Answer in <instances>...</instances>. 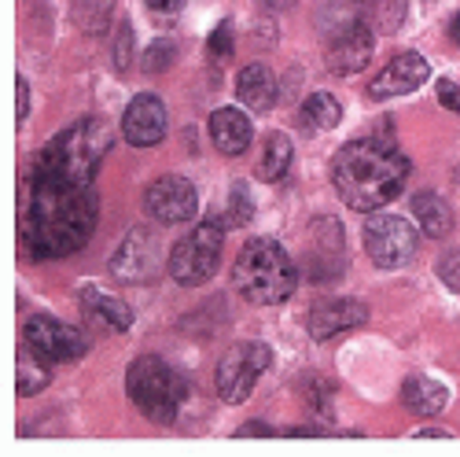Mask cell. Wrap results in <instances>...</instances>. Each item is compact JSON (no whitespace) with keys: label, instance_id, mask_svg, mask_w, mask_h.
<instances>
[{"label":"cell","instance_id":"35","mask_svg":"<svg viewBox=\"0 0 460 457\" xmlns=\"http://www.w3.org/2000/svg\"><path fill=\"white\" fill-rule=\"evenodd\" d=\"M416 439H449V432H442V428H420Z\"/></svg>","mask_w":460,"mask_h":457},{"label":"cell","instance_id":"8","mask_svg":"<svg viewBox=\"0 0 460 457\" xmlns=\"http://www.w3.org/2000/svg\"><path fill=\"white\" fill-rule=\"evenodd\" d=\"M22 343H30V347L49 362H78L89 354L85 332H78L74 325H63L49 314H37L22 325Z\"/></svg>","mask_w":460,"mask_h":457},{"label":"cell","instance_id":"23","mask_svg":"<svg viewBox=\"0 0 460 457\" xmlns=\"http://www.w3.org/2000/svg\"><path fill=\"white\" fill-rule=\"evenodd\" d=\"M298 119L310 126V130H335L342 122V103L332 96V93H314L310 100L302 103Z\"/></svg>","mask_w":460,"mask_h":457},{"label":"cell","instance_id":"11","mask_svg":"<svg viewBox=\"0 0 460 457\" xmlns=\"http://www.w3.org/2000/svg\"><path fill=\"white\" fill-rule=\"evenodd\" d=\"M372 52H376V30L368 26V19H354V22H347L332 37V45H328V70L342 74V78H350V74L368 67Z\"/></svg>","mask_w":460,"mask_h":457},{"label":"cell","instance_id":"7","mask_svg":"<svg viewBox=\"0 0 460 457\" xmlns=\"http://www.w3.org/2000/svg\"><path fill=\"white\" fill-rule=\"evenodd\" d=\"M420 247V233L398 214H372L365 221V251L379 270H398Z\"/></svg>","mask_w":460,"mask_h":457},{"label":"cell","instance_id":"37","mask_svg":"<svg viewBox=\"0 0 460 457\" xmlns=\"http://www.w3.org/2000/svg\"><path fill=\"white\" fill-rule=\"evenodd\" d=\"M449 37H453V41H456V45H460V15H456V19H453V26H449Z\"/></svg>","mask_w":460,"mask_h":457},{"label":"cell","instance_id":"36","mask_svg":"<svg viewBox=\"0 0 460 457\" xmlns=\"http://www.w3.org/2000/svg\"><path fill=\"white\" fill-rule=\"evenodd\" d=\"M261 4H265V8H277V12H284V8H295L298 0H261Z\"/></svg>","mask_w":460,"mask_h":457},{"label":"cell","instance_id":"18","mask_svg":"<svg viewBox=\"0 0 460 457\" xmlns=\"http://www.w3.org/2000/svg\"><path fill=\"white\" fill-rule=\"evenodd\" d=\"M402 402L412 417H438L449 402V388L431 376H409L402 384Z\"/></svg>","mask_w":460,"mask_h":457},{"label":"cell","instance_id":"17","mask_svg":"<svg viewBox=\"0 0 460 457\" xmlns=\"http://www.w3.org/2000/svg\"><path fill=\"white\" fill-rule=\"evenodd\" d=\"M236 96L247 111H273L277 103V78H273V70L270 67H261V63H251L240 70V78H236Z\"/></svg>","mask_w":460,"mask_h":457},{"label":"cell","instance_id":"26","mask_svg":"<svg viewBox=\"0 0 460 457\" xmlns=\"http://www.w3.org/2000/svg\"><path fill=\"white\" fill-rule=\"evenodd\" d=\"M228 225H243V221H251L254 218V200H251V193H247V184L243 181H236L233 184V193H228Z\"/></svg>","mask_w":460,"mask_h":457},{"label":"cell","instance_id":"21","mask_svg":"<svg viewBox=\"0 0 460 457\" xmlns=\"http://www.w3.org/2000/svg\"><path fill=\"white\" fill-rule=\"evenodd\" d=\"M291 159H295V144L288 133H270L261 144V163H258V177L261 181H284V174L291 170Z\"/></svg>","mask_w":460,"mask_h":457},{"label":"cell","instance_id":"24","mask_svg":"<svg viewBox=\"0 0 460 457\" xmlns=\"http://www.w3.org/2000/svg\"><path fill=\"white\" fill-rule=\"evenodd\" d=\"M365 8V19L372 30H383V33H394L405 19V0H358Z\"/></svg>","mask_w":460,"mask_h":457},{"label":"cell","instance_id":"29","mask_svg":"<svg viewBox=\"0 0 460 457\" xmlns=\"http://www.w3.org/2000/svg\"><path fill=\"white\" fill-rule=\"evenodd\" d=\"M228 52H233V22H217V30L210 33V56L214 59H225Z\"/></svg>","mask_w":460,"mask_h":457},{"label":"cell","instance_id":"12","mask_svg":"<svg viewBox=\"0 0 460 457\" xmlns=\"http://www.w3.org/2000/svg\"><path fill=\"white\" fill-rule=\"evenodd\" d=\"M431 78V63L420 52H402L383 67L376 78L368 82V96L372 100H391V96H409Z\"/></svg>","mask_w":460,"mask_h":457},{"label":"cell","instance_id":"34","mask_svg":"<svg viewBox=\"0 0 460 457\" xmlns=\"http://www.w3.org/2000/svg\"><path fill=\"white\" fill-rule=\"evenodd\" d=\"M251 435H273V432L265 428V425H243V428L236 432V439H251Z\"/></svg>","mask_w":460,"mask_h":457},{"label":"cell","instance_id":"9","mask_svg":"<svg viewBox=\"0 0 460 457\" xmlns=\"http://www.w3.org/2000/svg\"><path fill=\"white\" fill-rule=\"evenodd\" d=\"M144 211L163 221V225H181V221H191L199 211V193L196 184L188 177H177V174H166L159 177L155 184H147L144 193Z\"/></svg>","mask_w":460,"mask_h":457},{"label":"cell","instance_id":"5","mask_svg":"<svg viewBox=\"0 0 460 457\" xmlns=\"http://www.w3.org/2000/svg\"><path fill=\"white\" fill-rule=\"evenodd\" d=\"M221 244H225V225L199 221L184 240L173 244L170 251V277L184 288H199L217 273V262H221Z\"/></svg>","mask_w":460,"mask_h":457},{"label":"cell","instance_id":"14","mask_svg":"<svg viewBox=\"0 0 460 457\" xmlns=\"http://www.w3.org/2000/svg\"><path fill=\"white\" fill-rule=\"evenodd\" d=\"M365 321H368V307L361 299H324L310 310V318H305L314 339H332V336L350 332Z\"/></svg>","mask_w":460,"mask_h":457},{"label":"cell","instance_id":"6","mask_svg":"<svg viewBox=\"0 0 460 457\" xmlns=\"http://www.w3.org/2000/svg\"><path fill=\"white\" fill-rule=\"evenodd\" d=\"M273 365V351L265 347V343H236V347H228L217 362V395L221 402L228 406H240L243 399H251L258 376Z\"/></svg>","mask_w":460,"mask_h":457},{"label":"cell","instance_id":"10","mask_svg":"<svg viewBox=\"0 0 460 457\" xmlns=\"http://www.w3.org/2000/svg\"><path fill=\"white\" fill-rule=\"evenodd\" d=\"M159 270V240L147 228H133V233L119 244V251L111 255V273L114 281L126 284H144Z\"/></svg>","mask_w":460,"mask_h":457},{"label":"cell","instance_id":"32","mask_svg":"<svg viewBox=\"0 0 460 457\" xmlns=\"http://www.w3.org/2000/svg\"><path fill=\"white\" fill-rule=\"evenodd\" d=\"M15 93H19V122H26L30 119V82L19 78L15 82Z\"/></svg>","mask_w":460,"mask_h":457},{"label":"cell","instance_id":"16","mask_svg":"<svg viewBox=\"0 0 460 457\" xmlns=\"http://www.w3.org/2000/svg\"><path fill=\"white\" fill-rule=\"evenodd\" d=\"M310 237H314V244H310V258H305V265H310V277L314 281L339 277L342 262H332V255L342 258V228H339V221L317 218L314 228H310Z\"/></svg>","mask_w":460,"mask_h":457},{"label":"cell","instance_id":"33","mask_svg":"<svg viewBox=\"0 0 460 457\" xmlns=\"http://www.w3.org/2000/svg\"><path fill=\"white\" fill-rule=\"evenodd\" d=\"M144 4L155 12V15H177V8H181V0H144Z\"/></svg>","mask_w":460,"mask_h":457},{"label":"cell","instance_id":"22","mask_svg":"<svg viewBox=\"0 0 460 457\" xmlns=\"http://www.w3.org/2000/svg\"><path fill=\"white\" fill-rule=\"evenodd\" d=\"M19 376H15V388H19V395L22 399H30V395H37V391H45L49 388V380H52V372H49V358H41L37 354L30 343H22L19 347Z\"/></svg>","mask_w":460,"mask_h":457},{"label":"cell","instance_id":"15","mask_svg":"<svg viewBox=\"0 0 460 457\" xmlns=\"http://www.w3.org/2000/svg\"><path fill=\"white\" fill-rule=\"evenodd\" d=\"M207 130H210V140H214V148L221 151V156H243V151L251 148V140H254V126L240 107H217L210 114Z\"/></svg>","mask_w":460,"mask_h":457},{"label":"cell","instance_id":"19","mask_svg":"<svg viewBox=\"0 0 460 457\" xmlns=\"http://www.w3.org/2000/svg\"><path fill=\"white\" fill-rule=\"evenodd\" d=\"M82 302H85V314H89L100 328H107V332H129L133 310L126 307L122 299H114V295H107V291H100V288H82Z\"/></svg>","mask_w":460,"mask_h":457},{"label":"cell","instance_id":"28","mask_svg":"<svg viewBox=\"0 0 460 457\" xmlns=\"http://www.w3.org/2000/svg\"><path fill=\"white\" fill-rule=\"evenodd\" d=\"M129 56H133V26L122 22L119 26V37H114V67L126 70L129 67Z\"/></svg>","mask_w":460,"mask_h":457},{"label":"cell","instance_id":"3","mask_svg":"<svg viewBox=\"0 0 460 457\" xmlns=\"http://www.w3.org/2000/svg\"><path fill=\"white\" fill-rule=\"evenodd\" d=\"M233 284L243 291L247 302L258 307H280L291 299V291L298 288V270L291 255L270 240V237H254L243 244L236 265H233Z\"/></svg>","mask_w":460,"mask_h":457},{"label":"cell","instance_id":"2","mask_svg":"<svg viewBox=\"0 0 460 457\" xmlns=\"http://www.w3.org/2000/svg\"><path fill=\"white\" fill-rule=\"evenodd\" d=\"M405 177H409V159L383 137L350 140L332 159V184L339 200L361 214H372L398 200Z\"/></svg>","mask_w":460,"mask_h":457},{"label":"cell","instance_id":"25","mask_svg":"<svg viewBox=\"0 0 460 457\" xmlns=\"http://www.w3.org/2000/svg\"><path fill=\"white\" fill-rule=\"evenodd\" d=\"M111 8H114V0H74L70 15L85 33H103L111 22Z\"/></svg>","mask_w":460,"mask_h":457},{"label":"cell","instance_id":"27","mask_svg":"<svg viewBox=\"0 0 460 457\" xmlns=\"http://www.w3.org/2000/svg\"><path fill=\"white\" fill-rule=\"evenodd\" d=\"M173 59H177V52H173V45L170 41H155L147 52H144V70L147 74H155V70H170L173 67Z\"/></svg>","mask_w":460,"mask_h":457},{"label":"cell","instance_id":"30","mask_svg":"<svg viewBox=\"0 0 460 457\" xmlns=\"http://www.w3.org/2000/svg\"><path fill=\"white\" fill-rule=\"evenodd\" d=\"M438 273H442V281H446L449 288H456V291H460V255H449V258H442Z\"/></svg>","mask_w":460,"mask_h":457},{"label":"cell","instance_id":"31","mask_svg":"<svg viewBox=\"0 0 460 457\" xmlns=\"http://www.w3.org/2000/svg\"><path fill=\"white\" fill-rule=\"evenodd\" d=\"M438 103L449 107V111H460V85L456 82H438Z\"/></svg>","mask_w":460,"mask_h":457},{"label":"cell","instance_id":"13","mask_svg":"<svg viewBox=\"0 0 460 457\" xmlns=\"http://www.w3.org/2000/svg\"><path fill=\"white\" fill-rule=\"evenodd\" d=\"M122 137L133 148H155L166 137V103L155 93H140L122 114Z\"/></svg>","mask_w":460,"mask_h":457},{"label":"cell","instance_id":"4","mask_svg":"<svg viewBox=\"0 0 460 457\" xmlns=\"http://www.w3.org/2000/svg\"><path fill=\"white\" fill-rule=\"evenodd\" d=\"M126 391L147 421L170 425V421H177V413L184 406L188 384H184V376L177 369H170L163 358L144 354L126 372Z\"/></svg>","mask_w":460,"mask_h":457},{"label":"cell","instance_id":"1","mask_svg":"<svg viewBox=\"0 0 460 457\" xmlns=\"http://www.w3.org/2000/svg\"><path fill=\"white\" fill-rule=\"evenodd\" d=\"M107 151L103 119H78L41 148L19 214V237L33 258H66L89 244L100 218L93 184Z\"/></svg>","mask_w":460,"mask_h":457},{"label":"cell","instance_id":"20","mask_svg":"<svg viewBox=\"0 0 460 457\" xmlns=\"http://www.w3.org/2000/svg\"><path fill=\"white\" fill-rule=\"evenodd\" d=\"M412 214L420 221V233L431 237V240H442L449 237V228H453V214H449V203L435 193H420L412 200Z\"/></svg>","mask_w":460,"mask_h":457}]
</instances>
